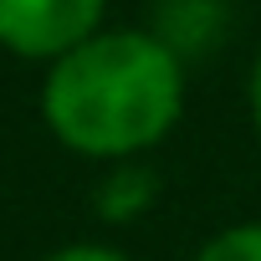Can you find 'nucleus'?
I'll return each instance as SVG.
<instances>
[{"label":"nucleus","mask_w":261,"mask_h":261,"mask_svg":"<svg viewBox=\"0 0 261 261\" xmlns=\"http://www.w3.org/2000/svg\"><path fill=\"white\" fill-rule=\"evenodd\" d=\"M185 118V57L159 31H97L57 57L41 82L51 139L97 164H134Z\"/></svg>","instance_id":"f257e3e1"},{"label":"nucleus","mask_w":261,"mask_h":261,"mask_svg":"<svg viewBox=\"0 0 261 261\" xmlns=\"http://www.w3.org/2000/svg\"><path fill=\"white\" fill-rule=\"evenodd\" d=\"M108 0H0V46L21 62H57L102 31Z\"/></svg>","instance_id":"f03ea898"},{"label":"nucleus","mask_w":261,"mask_h":261,"mask_svg":"<svg viewBox=\"0 0 261 261\" xmlns=\"http://www.w3.org/2000/svg\"><path fill=\"white\" fill-rule=\"evenodd\" d=\"M149 200H154V179L139 164H118L97 190V205H102L108 220H134V215L149 210Z\"/></svg>","instance_id":"7ed1b4c3"},{"label":"nucleus","mask_w":261,"mask_h":261,"mask_svg":"<svg viewBox=\"0 0 261 261\" xmlns=\"http://www.w3.org/2000/svg\"><path fill=\"white\" fill-rule=\"evenodd\" d=\"M190 261H261V220H241L215 230Z\"/></svg>","instance_id":"20e7f679"},{"label":"nucleus","mask_w":261,"mask_h":261,"mask_svg":"<svg viewBox=\"0 0 261 261\" xmlns=\"http://www.w3.org/2000/svg\"><path fill=\"white\" fill-rule=\"evenodd\" d=\"M41 261H128V256L113 251V246H97V241H72V246H62V251H51Z\"/></svg>","instance_id":"39448f33"},{"label":"nucleus","mask_w":261,"mask_h":261,"mask_svg":"<svg viewBox=\"0 0 261 261\" xmlns=\"http://www.w3.org/2000/svg\"><path fill=\"white\" fill-rule=\"evenodd\" d=\"M246 102H251V123H256V134H261V51L251 62V82H246Z\"/></svg>","instance_id":"423d86ee"}]
</instances>
